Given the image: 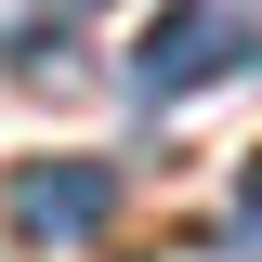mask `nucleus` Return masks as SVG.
Here are the masks:
<instances>
[{
    "instance_id": "nucleus-1",
    "label": "nucleus",
    "mask_w": 262,
    "mask_h": 262,
    "mask_svg": "<svg viewBox=\"0 0 262 262\" xmlns=\"http://www.w3.org/2000/svg\"><path fill=\"white\" fill-rule=\"evenodd\" d=\"M249 53H262V27L236 13V0H170L158 27L131 39V92L144 105H184V92H210V79H236Z\"/></svg>"
},
{
    "instance_id": "nucleus-2",
    "label": "nucleus",
    "mask_w": 262,
    "mask_h": 262,
    "mask_svg": "<svg viewBox=\"0 0 262 262\" xmlns=\"http://www.w3.org/2000/svg\"><path fill=\"white\" fill-rule=\"evenodd\" d=\"M105 210H118L105 158H27L13 170V236L27 249H79V236H105Z\"/></svg>"
},
{
    "instance_id": "nucleus-3",
    "label": "nucleus",
    "mask_w": 262,
    "mask_h": 262,
    "mask_svg": "<svg viewBox=\"0 0 262 262\" xmlns=\"http://www.w3.org/2000/svg\"><path fill=\"white\" fill-rule=\"evenodd\" d=\"M236 249L262 262V170H249V184H236Z\"/></svg>"
}]
</instances>
